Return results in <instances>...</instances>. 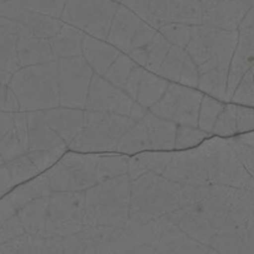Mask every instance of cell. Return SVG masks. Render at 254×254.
Wrapping results in <instances>:
<instances>
[{
    "label": "cell",
    "mask_w": 254,
    "mask_h": 254,
    "mask_svg": "<svg viewBox=\"0 0 254 254\" xmlns=\"http://www.w3.org/2000/svg\"><path fill=\"white\" fill-rule=\"evenodd\" d=\"M112 1L117 2V4H121V2H122V0H112Z\"/></svg>",
    "instance_id": "cell-8"
},
{
    "label": "cell",
    "mask_w": 254,
    "mask_h": 254,
    "mask_svg": "<svg viewBox=\"0 0 254 254\" xmlns=\"http://www.w3.org/2000/svg\"><path fill=\"white\" fill-rule=\"evenodd\" d=\"M171 24L190 27L202 26L203 10L200 0H170Z\"/></svg>",
    "instance_id": "cell-4"
},
{
    "label": "cell",
    "mask_w": 254,
    "mask_h": 254,
    "mask_svg": "<svg viewBox=\"0 0 254 254\" xmlns=\"http://www.w3.org/2000/svg\"><path fill=\"white\" fill-rule=\"evenodd\" d=\"M203 24L226 31L240 32L251 7L233 0H202Z\"/></svg>",
    "instance_id": "cell-2"
},
{
    "label": "cell",
    "mask_w": 254,
    "mask_h": 254,
    "mask_svg": "<svg viewBox=\"0 0 254 254\" xmlns=\"http://www.w3.org/2000/svg\"><path fill=\"white\" fill-rule=\"evenodd\" d=\"M233 1H237L240 2V4L245 5V6H248V7H252L254 5V0H233Z\"/></svg>",
    "instance_id": "cell-6"
},
{
    "label": "cell",
    "mask_w": 254,
    "mask_h": 254,
    "mask_svg": "<svg viewBox=\"0 0 254 254\" xmlns=\"http://www.w3.org/2000/svg\"><path fill=\"white\" fill-rule=\"evenodd\" d=\"M118 6L112 0H67L61 21L88 36L107 41Z\"/></svg>",
    "instance_id": "cell-1"
},
{
    "label": "cell",
    "mask_w": 254,
    "mask_h": 254,
    "mask_svg": "<svg viewBox=\"0 0 254 254\" xmlns=\"http://www.w3.org/2000/svg\"><path fill=\"white\" fill-rule=\"evenodd\" d=\"M246 136H247L248 139H250L251 141H253L254 143V131H252V133H247V134H245Z\"/></svg>",
    "instance_id": "cell-7"
},
{
    "label": "cell",
    "mask_w": 254,
    "mask_h": 254,
    "mask_svg": "<svg viewBox=\"0 0 254 254\" xmlns=\"http://www.w3.org/2000/svg\"><path fill=\"white\" fill-rule=\"evenodd\" d=\"M121 4L128 7L159 34L161 29L171 24L170 0H122Z\"/></svg>",
    "instance_id": "cell-3"
},
{
    "label": "cell",
    "mask_w": 254,
    "mask_h": 254,
    "mask_svg": "<svg viewBox=\"0 0 254 254\" xmlns=\"http://www.w3.org/2000/svg\"><path fill=\"white\" fill-rule=\"evenodd\" d=\"M29 1L35 11L56 17V19H61L67 0H29Z\"/></svg>",
    "instance_id": "cell-5"
}]
</instances>
